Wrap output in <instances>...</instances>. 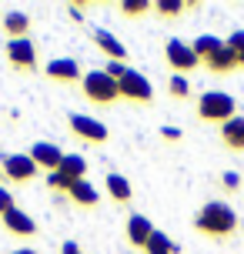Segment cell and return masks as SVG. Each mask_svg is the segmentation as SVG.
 I'll return each instance as SVG.
<instances>
[{
  "label": "cell",
  "instance_id": "obj_25",
  "mask_svg": "<svg viewBox=\"0 0 244 254\" xmlns=\"http://www.w3.org/2000/svg\"><path fill=\"white\" fill-rule=\"evenodd\" d=\"M70 184H74V181L67 178V174H61V171H54V174H47V190H51L54 197H67V190H70Z\"/></svg>",
  "mask_w": 244,
  "mask_h": 254
},
{
  "label": "cell",
  "instance_id": "obj_21",
  "mask_svg": "<svg viewBox=\"0 0 244 254\" xmlns=\"http://www.w3.org/2000/svg\"><path fill=\"white\" fill-rule=\"evenodd\" d=\"M191 47H194V54H197L201 67H204V61H211V57H214V54L224 47V40L214 37V34H201V37H194V40H191Z\"/></svg>",
  "mask_w": 244,
  "mask_h": 254
},
{
  "label": "cell",
  "instance_id": "obj_15",
  "mask_svg": "<svg viewBox=\"0 0 244 254\" xmlns=\"http://www.w3.org/2000/svg\"><path fill=\"white\" fill-rule=\"evenodd\" d=\"M104 190H107L111 204H117V207H130V201H134V184L124 174H117V171H111L104 178Z\"/></svg>",
  "mask_w": 244,
  "mask_h": 254
},
{
  "label": "cell",
  "instance_id": "obj_7",
  "mask_svg": "<svg viewBox=\"0 0 244 254\" xmlns=\"http://www.w3.org/2000/svg\"><path fill=\"white\" fill-rule=\"evenodd\" d=\"M164 67L171 74L187 77L191 70H201V61H197V54H194V47L187 40L171 37V40H164Z\"/></svg>",
  "mask_w": 244,
  "mask_h": 254
},
{
  "label": "cell",
  "instance_id": "obj_20",
  "mask_svg": "<svg viewBox=\"0 0 244 254\" xmlns=\"http://www.w3.org/2000/svg\"><path fill=\"white\" fill-rule=\"evenodd\" d=\"M61 174H67V178L74 181H87V171H90V164L84 161V154H64V161H61V167H57Z\"/></svg>",
  "mask_w": 244,
  "mask_h": 254
},
{
  "label": "cell",
  "instance_id": "obj_17",
  "mask_svg": "<svg viewBox=\"0 0 244 254\" xmlns=\"http://www.w3.org/2000/svg\"><path fill=\"white\" fill-rule=\"evenodd\" d=\"M67 201L74 204V207H80V211H97L101 207V190L94 188L90 181H77L67 190Z\"/></svg>",
  "mask_w": 244,
  "mask_h": 254
},
{
  "label": "cell",
  "instance_id": "obj_26",
  "mask_svg": "<svg viewBox=\"0 0 244 254\" xmlns=\"http://www.w3.org/2000/svg\"><path fill=\"white\" fill-rule=\"evenodd\" d=\"M224 44H228V51L234 54V61H238V70H244V30H231Z\"/></svg>",
  "mask_w": 244,
  "mask_h": 254
},
{
  "label": "cell",
  "instance_id": "obj_22",
  "mask_svg": "<svg viewBox=\"0 0 244 254\" xmlns=\"http://www.w3.org/2000/svg\"><path fill=\"white\" fill-rule=\"evenodd\" d=\"M117 10H121L124 20H141L147 13H154V3H151V0H121Z\"/></svg>",
  "mask_w": 244,
  "mask_h": 254
},
{
  "label": "cell",
  "instance_id": "obj_12",
  "mask_svg": "<svg viewBox=\"0 0 244 254\" xmlns=\"http://www.w3.org/2000/svg\"><path fill=\"white\" fill-rule=\"evenodd\" d=\"M90 40H94V47L107 57V64H127V47L121 44V40L111 34V30H104V27H94V34H90Z\"/></svg>",
  "mask_w": 244,
  "mask_h": 254
},
{
  "label": "cell",
  "instance_id": "obj_29",
  "mask_svg": "<svg viewBox=\"0 0 244 254\" xmlns=\"http://www.w3.org/2000/svg\"><path fill=\"white\" fill-rule=\"evenodd\" d=\"M10 211H17V201H13V194L7 188H0V217H7Z\"/></svg>",
  "mask_w": 244,
  "mask_h": 254
},
{
  "label": "cell",
  "instance_id": "obj_13",
  "mask_svg": "<svg viewBox=\"0 0 244 254\" xmlns=\"http://www.w3.org/2000/svg\"><path fill=\"white\" fill-rule=\"evenodd\" d=\"M30 161H34L44 174H54V171L61 167V161H64V151H61L57 144H51V140H34V144H30Z\"/></svg>",
  "mask_w": 244,
  "mask_h": 254
},
{
  "label": "cell",
  "instance_id": "obj_32",
  "mask_svg": "<svg viewBox=\"0 0 244 254\" xmlns=\"http://www.w3.org/2000/svg\"><path fill=\"white\" fill-rule=\"evenodd\" d=\"M10 254H40V251H34V248H17V251H10Z\"/></svg>",
  "mask_w": 244,
  "mask_h": 254
},
{
  "label": "cell",
  "instance_id": "obj_1",
  "mask_svg": "<svg viewBox=\"0 0 244 254\" xmlns=\"http://www.w3.org/2000/svg\"><path fill=\"white\" fill-rule=\"evenodd\" d=\"M194 231L201 234V238H207V241H231L234 234L241 231V217H238V211H234L228 201H204L201 204V211L194 214Z\"/></svg>",
  "mask_w": 244,
  "mask_h": 254
},
{
  "label": "cell",
  "instance_id": "obj_8",
  "mask_svg": "<svg viewBox=\"0 0 244 254\" xmlns=\"http://www.w3.org/2000/svg\"><path fill=\"white\" fill-rule=\"evenodd\" d=\"M0 171H3V181L10 188H24L40 174V167L30 161V154H3L0 157Z\"/></svg>",
  "mask_w": 244,
  "mask_h": 254
},
{
  "label": "cell",
  "instance_id": "obj_18",
  "mask_svg": "<svg viewBox=\"0 0 244 254\" xmlns=\"http://www.w3.org/2000/svg\"><path fill=\"white\" fill-rule=\"evenodd\" d=\"M218 140L228 147L231 154H244V114L231 117L228 124L218 127Z\"/></svg>",
  "mask_w": 244,
  "mask_h": 254
},
{
  "label": "cell",
  "instance_id": "obj_30",
  "mask_svg": "<svg viewBox=\"0 0 244 254\" xmlns=\"http://www.w3.org/2000/svg\"><path fill=\"white\" fill-rule=\"evenodd\" d=\"M157 137L164 140V144H181V137H184V134H181L178 127H161V130H157Z\"/></svg>",
  "mask_w": 244,
  "mask_h": 254
},
{
  "label": "cell",
  "instance_id": "obj_11",
  "mask_svg": "<svg viewBox=\"0 0 244 254\" xmlns=\"http://www.w3.org/2000/svg\"><path fill=\"white\" fill-rule=\"evenodd\" d=\"M0 228L7 231L10 238H20V241H34V238H40V224L27 214V211H20V207L10 211L7 217H0Z\"/></svg>",
  "mask_w": 244,
  "mask_h": 254
},
{
  "label": "cell",
  "instance_id": "obj_3",
  "mask_svg": "<svg viewBox=\"0 0 244 254\" xmlns=\"http://www.w3.org/2000/svg\"><path fill=\"white\" fill-rule=\"evenodd\" d=\"M80 97L90 104V107H114L121 104V94H117V80L104 74V70H87L80 77Z\"/></svg>",
  "mask_w": 244,
  "mask_h": 254
},
{
  "label": "cell",
  "instance_id": "obj_19",
  "mask_svg": "<svg viewBox=\"0 0 244 254\" xmlns=\"http://www.w3.org/2000/svg\"><path fill=\"white\" fill-rule=\"evenodd\" d=\"M204 70L207 74H214V77H231V74H238V61H234V54L228 51V44L221 47L211 61H204Z\"/></svg>",
  "mask_w": 244,
  "mask_h": 254
},
{
  "label": "cell",
  "instance_id": "obj_31",
  "mask_svg": "<svg viewBox=\"0 0 244 254\" xmlns=\"http://www.w3.org/2000/svg\"><path fill=\"white\" fill-rule=\"evenodd\" d=\"M61 254H84V248H80L77 241H64L61 244Z\"/></svg>",
  "mask_w": 244,
  "mask_h": 254
},
{
  "label": "cell",
  "instance_id": "obj_23",
  "mask_svg": "<svg viewBox=\"0 0 244 254\" xmlns=\"http://www.w3.org/2000/svg\"><path fill=\"white\" fill-rule=\"evenodd\" d=\"M144 254H181V244L174 238H167L164 231H154L147 248H144Z\"/></svg>",
  "mask_w": 244,
  "mask_h": 254
},
{
  "label": "cell",
  "instance_id": "obj_4",
  "mask_svg": "<svg viewBox=\"0 0 244 254\" xmlns=\"http://www.w3.org/2000/svg\"><path fill=\"white\" fill-rule=\"evenodd\" d=\"M3 57L10 64V70H17V74H40V70H44V67H40V47L30 37L7 40V44H3Z\"/></svg>",
  "mask_w": 244,
  "mask_h": 254
},
{
  "label": "cell",
  "instance_id": "obj_5",
  "mask_svg": "<svg viewBox=\"0 0 244 254\" xmlns=\"http://www.w3.org/2000/svg\"><path fill=\"white\" fill-rule=\"evenodd\" d=\"M67 130L70 137L84 144V147H104L111 140V130L107 124H101L97 117H87V114H67Z\"/></svg>",
  "mask_w": 244,
  "mask_h": 254
},
{
  "label": "cell",
  "instance_id": "obj_14",
  "mask_svg": "<svg viewBox=\"0 0 244 254\" xmlns=\"http://www.w3.org/2000/svg\"><path fill=\"white\" fill-rule=\"evenodd\" d=\"M201 10V0H157L154 3V17H161L164 24H178L181 17Z\"/></svg>",
  "mask_w": 244,
  "mask_h": 254
},
{
  "label": "cell",
  "instance_id": "obj_16",
  "mask_svg": "<svg viewBox=\"0 0 244 254\" xmlns=\"http://www.w3.org/2000/svg\"><path fill=\"white\" fill-rule=\"evenodd\" d=\"M30 27H34V17L24 10H10L3 13V20H0V34L7 40H24L30 37Z\"/></svg>",
  "mask_w": 244,
  "mask_h": 254
},
{
  "label": "cell",
  "instance_id": "obj_6",
  "mask_svg": "<svg viewBox=\"0 0 244 254\" xmlns=\"http://www.w3.org/2000/svg\"><path fill=\"white\" fill-rule=\"evenodd\" d=\"M117 94H121V101L134 104V107H151L154 104V87H151V80L144 74H137L134 67H127L121 80H117Z\"/></svg>",
  "mask_w": 244,
  "mask_h": 254
},
{
  "label": "cell",
  "instance_id": "obj_10",
  "mask_svg": "<svg viewBox=\"0 0 244 254\" xmlns=\"http://www.w3.org/2000/svg\"><path fill=\"white\" fill-rule=\"evenodd\" d=\"M154 221L147 214H141V211H130L127 214V221H124V241L134 248V251H141L144 254V248H147V241H151V234H154Z\"/></svg>",
  "mask_w": 244,
  "mask_h": 254
},
{
  "label": "cell",
  "instance_id": "obj_27",
  "mask_svg": "<svg viewBox=\"0 0 244 254\" xmlns=\"http://www.w3.org/2000/svg\"><path fill=\"white\" fill-rule=\"evenodd\" d=\"M241 174H238V171H224V174H221V190H224V194H228V197H234V194H238V190H241Z\"/></svg>",
  "mask_w": 244,
  "mask_h": 254
},
{
  "label": "cell",
  "instance_id": "obj_24",
  "mask_svg": "<svg viewBox=\"0 0 244 254\" xmlns=\"http://www.w3.org/2000/svg\"><path fill=\"white\" fill-rule=\"evenodd\" d=\"M167 97H171L174 104L191 101V80L181 77V74H171V77H167Z\"/></svg>",
  "mask_w": 244,
  "mask_h": 254
},
{
  "label": "cell",
  "instance_id": "obj_28",
  "mask_svg": "<svg viewBox=\"0 0 244 254\" xmlns=\"http://www.w3.org/2000/svg\"><path fill=\"white\" fill-rule=\"evenodd\" d=\"M67 10H70V20H74V24H84V20H87V10H90V3H80V0H70V3H67Z\"/></svg>",
  "mask_w": 244,
  "mask_h": 254
},
{
  "label": "cell",
  "instance_id": "obj_9",
  "mask_svg": "<svg viewBox=\"0 0 244 254\" xmlns=\"http://www.w3.org/2000/svg\"><path fill=\"white\" fill-rule=\"evenodd\" d=\"M40 74L47 77L51 84H64V87H77L80 77H84V70H80L77 57H54Z\"/></svg>",
  "mask_w": 244,
  "mask_h": 254
},
{
  "label": "cell",
  "instance_id": "obj_2",
  "mask_svg": "<svg viewBox=\"0 0 244 254\" xmlns=\"http://www.w3.org/2000/svg\"><path fill=\"white\" fill-rule=\"evenodd\" d=\"M194 114L197 121H204V124H228L231 117H238V101H234L231 94H224V90H204L197 104H194Z\"/></svg>",
  "mask_w": 244,
  "mask_h": 254
},
{
  "label": "cell",
  "instance_id": "obj_33",
  "mask_svg": "<svg viewBox=\"0 0 244 254\" xmlns=\"http://www.w3.org/2000/svg\"><path fill=\"white\" fill-rule=\"evenodd\" d=\"M0 188H3V171H0Z\"/></svg>",
  "mask_w": 244,
  "mask_h": 254
}]
</instances>
